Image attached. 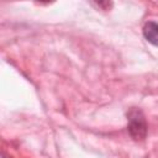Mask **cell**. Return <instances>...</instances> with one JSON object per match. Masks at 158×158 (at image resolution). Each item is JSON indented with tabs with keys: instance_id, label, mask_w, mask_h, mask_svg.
<instances>
[{
	"instance_id": "7a4b0ae2",
	"label": "cell",
	"mask_w": 158,
	"mask_h": 158,
	"mask_svg": "<svg viewBox=\"0 0 158 158\" xmlns=\"http://www.w3.org/2000/svg\"><path fill=\"white\" fill-rule=\"evenodd\" d=\"M143 36L149 43L158 46V23L153 21L147 22L143 26Z\"/></svg>"
},
{
	"instance_id": "6da1fadb",
	"label": "cell",
	"mask_w": 158,
	"mask_h": 158,
	"mask_svg": "<svg viewBox=\"0 0 158 158\" xmlns=\"http://www.w3.org/2000/svg\"><path fill=\"white\" fill-rule=\"evenodd\" d=\"M127 130L131 135V137L136 141H142L144 139L147 135V123L143 112L139 109H131L127 114Z\"/></svg>"
}]
</instances>
